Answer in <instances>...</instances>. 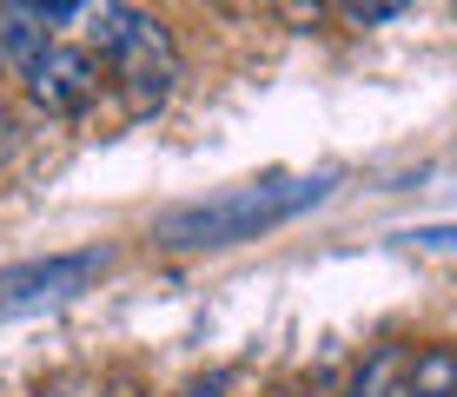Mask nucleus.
I'll return each instance as SVG.
<instances>
[{"label": "nucleus", "mask_w": 457, "mask_h": 397, "mask_svg": "<svg viewBox=\"0 0 457 397\" xmlns=\"http://www.w3.org/2000/svg\"><path fill=\"white\" fill-rule=\"evenodd\" d=\"M338 186V172H265V179H245L232 193H212V199H193V205H172L153 226V245L166 252H226V245H245V238H265L272 226L312 212L325 193Z\"/></svg>", "instance_id": "f257e3e1"}, {"label": "nucleus", "mask_w": 457, "mask_h": 397, "mask_svg": "<svg viewBox=\"0 0 457 397\" xmlns=\"http://www.w3.org/2000/svg\"><path fill=\"white\" fill-rule=\"evenodd\" d=\"M100 67L113 73V87L126 93V113L146 120V113H160V106L172 100V87H179V46H172L160 13L139 7L133 27L120 34V46L100 60Z\"/></svg>", "instance_id": "f03ea898"}, {"label": "nucleus", "mask_w": 457, "mask_h": 397, "mask_svg": "<svg viewBox=\"0 0 457 397\" xmlns=\"http://www.w3.org/2000/svg\"><path fill=\"white\" fill-rule=\"evenodd\" d=\"M113 272V252L106 245H80V252H54V259H27L0 272V318H27L46 305H67V298L93 292Z\"/></svg>", "instance_id": "7ed1b4c3"}, {"label": "nucleus", "mask_w": 457, "mask_h": 397, "mask_svg": "<svg viewBox=\"0 0 457 397\" xmlns=\"http://www.w3.org/2000/svg\"><path fill=\"white\" fill-rule=\"evenodd\" d=\"M27 106L46 120H80L93 100H100V54L80 40H54L46 54L34 60V73L21 79Z\"/></svg>", "instance_id": "20e7f679"}, {"label": "nucleus", "mask_w": 457, "mask_h": 397, "mask_svg": "<svg viewBox=\"0 0 457 397\" xmlns=\"http://www.w3.org/2000/svg\"><path fill=\"white\" fill-rule=\"evenodd\" d=\"M391 397H457V344H424Z\"/></svg>", "instance_id": "39448f33"}, {"label": "nucleus", "mask_w": 457, "mask_h": 397, "mask_svg": "<svg viewBox=\"0 0 457 397\" xmlns=\"http://www.w3.org/2000/svg\"><path fill=\"white\" fill-rule=\"evenodd\" d=\"M404 364H411V352H404V344H378V352L358 364L352 377H345L338 397H391V391H398V377H404Z\"/></svg>", "instance_id": "423d86ee"}, {"label": "nucleus", "mask_w": 457, "mask_h": 397, "mask_svg": "<svg viewBox=\"0 0 457 397\" xmlns=\"http://www.w3.org/2000/svg\"><path fill=\"white\" fill-rule=\"evenodd\" d=\"M0 13H21V21L46 27V34H73L87 13V0H0Z\"/></svg>", "instance_id": "0eeeda50"}, {"label": "nucleus", "mask_w": 457, "mask_h": 397, "mask_svg": "<svg viewBox=\"0 0 457 397\" xmlns=\"http://www.w3.org/2000/svg\"><path fill=\"white\" fill-rule=\"evenodd\" d=\"M13 146H21V120H13V106L0 100V166L13 159Z\"/></svg>", "instance_id": "6e6552de"}, {"label": "nucleus", "mask_w": 457, "mask_h": 397, "mask_svg": "<svg viewBox=\"0 0 457 397\" xmlns=\"http://www.w3.org/2000/svg\"><path fill=\"white\" fill-rule=\"evenodd\" d=\"M404 0H352V21L365 27V21H378V13H398Z\"/></svg>", "instance_id": "1a4fd4ad"}, {"label": "nucleus", "mask_w": 457, "mask_h": 397, "mask_svg": "<svg viewBox=\"0 0 457 397\" xmlns=\"http://www.w3.org/2000/svg\"><path fill=\"white\" fill-rule=\"evenodd\" d=\"M411 245H457V226H424V232H404Z\"/></svg>", "instance_id": "9d476101"}, {"label": "nucleus", "mask_w": 457, "mask_h": 397, "mask_svg": "<svg viewBox=\"0 0 457 397\" xmlns=\"http://www.w3.org/2000/svg\"><path fill=\"white\" fill-rule=\"evenodd\" d=\"M106 397H146V391H139L133 377H113V385H106Z\"/></svg>", "instance_id": "9b49d317"}, {"label": "nucleus", "mask_w": 457, "mask_h": 397, "mask_svg": "<svg viewBox=\"0 0 457 397\" xmlns=\"http://www.w3.org/2000/svg\"><path fill=\"white\" fill-rule=\"evenodd\" d=\"M179 397H226V385H212V377H206V385H186Z\"/></svg>", "instance_id": "f8f14e48"}, {"label": "nucleus", "mask_w": 457, "mask_h": 397, "mask_svg": "<svg viewBox=\"0 0 457 397\" xmlns=\"http://www.w3.org/2000/svg\"><path fill=\"white\" fill-rule=\"evenodd\" d=\"M34 397H73L67 385H46V391H34Z\"/></svg>", "instance_id": "ddd939ff"}, {"label": "nucleus", "mask_w": 457, "mask_h": 397, "mask_svg": "<svg viewBox=\"0 0 457 397\" xmlns=\"http://www.w3.org/2000/svg\"><path fill=\"white\" fill-rule=\"evenodd\" d=\"M265 397H298V391H265Z\"/></svg>", "instance_id": "4468645a"}]
</instances>
